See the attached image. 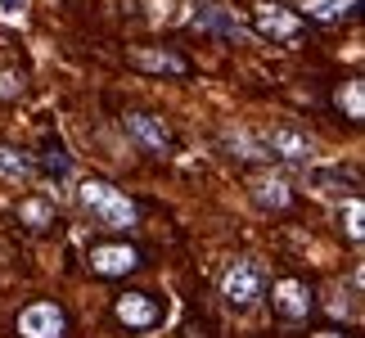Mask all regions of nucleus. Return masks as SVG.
Segmentation results:
<instances>
[{
  "label": "nucleus",
  "instance_id": "nucleus-19",
  "mask_svg": "<svg viewBox=\"0 0 365 338\" xmlns=\"http://www.w3.org/2000/svg\"><path fill=\"white\" fill-rule=\"evenodd\" d=\"M23 91V81L14 77V73H0V95H5V100H14V95Z\"/></svg>",
  "mask_w": 365,
  "mask_h": 338
},
{
  "label": "nucleus",
  "instance_id": "nucleus-6",
  "mask_svg": "<svg viewBox=\"0 0 365 338\" xmlns=\"http://www.w3.org/2000/svg\"><path fill=\"white\" fill-rule=\"evenodd\" d=\"M19 334L23 338H63V312L54 302H32L19 316Z\"/></svg>",
  "mask_w": 365,
  "mask_h": 338
},
{
  "label": "nucleus",
  "instance_id": "nucleus-2",
  "mask_svg": "<svg viewBox=\"0 0 365 338\" xmlns=\"http://www.w3.org/2000/svg\"><path fill=\"white\" fill-rule=\"evenodd\" d=\"M262 289H266V271L257 262H248V257H240L226 271V280H221V293H226L230 307H252L262 298Z\"/></svg>",
  "mask_w": 365,
  "mask_h": 338
},
{
  "label": "nucleus",
  "instance_id": "nucleus-5",
  "mask_svg": "<svg viewBox=\"0 0 365 338\" xmlns=\"http://www.w3.org/2000/svg\"><path fill=\"white\" fill-rule=\"evenodd\" d=\"M91 271L95 275H104V280H118V275H131L135 266H140V252L131 244H100V248H91Z\"/></svg>",
  "mask_w": 365,
  "mask_h": 338
},
{
  "label": "nucleus",
  "instance_id": "nucleus-15",
  "mask_svg": "<svg viewBox=\"0 0 365 338\" xmlns=\"http://www.w3.org/2000/svg\"><path fill=\"white\" fill-rule=\"evenodd\" d=\"M339 108H347L352 122L365 118V86H361V81H347V91H339Z\"/></svg>",
  "mask_w": 365,
  "mask_h": 338
},
{
  "label": "nucleus",
  "instance_id": "nucleus-10",
  "mask_svg": "<svg viewBox=\"0 0 365 338\" xmlns=\"http://www.w3.org/2000/svg\"><path fill=\"white\" fill-rule=\"evenodd\" d=\"M194 27H203V32H221V36H240L244 32V23L235 19L230 9H221V5H203L199 14H194Z\"/></svg>",
  "mask_w": 365,
  "mask_h": 338
},
{
  "label": "nucleus",
  "instance_id": "nucleus-8",
  "mask_svg": "<svg viewBox=\"0 0 365 338\" xmlns=\"http://www.w3.org/2000/svg\"><path fill=\"white\" fill-rule=\"evenodd\" d=\"M271 302H275V312L284 320H302L307 312H312V289H307L302 280H279Z\"/></svg>",
  "mask_w": 365,
  "mask_h": 338
},
{
  "label": "nucleus",
  "instance_id": "nucleus-1",
  "mask_svg": "<svg viewBox=\"0 0 365 338\" xmlns=\"http://www.w3.org/2000/svg\"><path fill=\"white\" fill-rule=\"evenodd\" d=\"M77 199H81V208H86L100 225H108V230H126V225H135V203L126 199L118 185H108V180H81Z\"/></svg>",
  "mask_w": 365,
  "mask_h": 338
},
{
  "label": "nucleus",
  "instance_id": "nucleus-4",
  "mask_svg": "<svg viewBox=\"0 0 365 338\" xmlns=\"http://www.w3.org/2000/svg\"><path fill=\"white\" fill-rule=\"evenodd\" d=\"M262 149L275 153V158L284 163H312L316 158V140L307 131H293V126H271V131H262Z\"/></svg>",
  "mask_w": 365,
  "mask_h": 338
},
{
  "label": "nucleus",
  "instance_id": "nucleus-9",
  "mask_svg": "<svg viewBox=\"0 0 365 338\" xmlns=\"http://www.w3.org/2000/svg\"><path fill=\"white\" fill-rule=\"evenodd\" d=\"M118 320L122 325H135V329H149L158 320V302L149 293H122L118 298Z\"/></svg>",
  "mask_w": 365,
  "mask_h": 338
},
{
  "label": "nucleus",
  "instance_id": "nucleus-17",
  "mask_svg": "<svg viewBox=\"0 0 365 338\" xmlns=\"http://www.w3.org/2000/svg\"><path fill=\"white\" fill-rule=\"evenodd\" d=\"M361 221H365V208L352 199V203H347V235H352V239H361V235H365V225H361Z\"/></svg>",
  "mask_w": 365,
  "mask_h": 338
},
{
  "label": "nucleus",
  "instance_id": "nucleus-13",
  "mask_svg": "<svg viewBox=\"0 0 365 338\" xmlns=\"http://www.w3.org/2000/svg\"><path fill=\"white\" fill-rule=\"evenodd\" d=\"M0 176H14V180L36 176V158H32V153L9 149V145H0Z\"/></svg>",
  "mask_w": 365,
  "mask_h": 338
},
{
  "label": "nucleus",
  "instance_id": "nucleus-12",
  "mask_svg": "<svg viewBox=\"0 0 365 338\" xmlns=\"http://www.w3.org/2000/svg\"><path fill=\"white\" fill-rule=\"evenodd\" d=\"M135 63L149 68V73H172V77H185L190 63L180 54H158V50H135Z\"/></svg>",
  "mask_w": 365,
  "mask_h": 338
},
{
  "label": "nucleus",
  "instance_id": "nucleus-7",
  "mask_svg": "<svg viewBox=\"0 0 365 338\" xmlns=\"http://www.w3.org/2000/svg\"><path fill=\"white\" fill-rule=\"evenodd\" d=\"M126 135H135L149 153H167V149H172L167 126H163L158 118H149V113H126Z\"/></svg>",
  "mask_w": 365,
  "mask_h": 338
},
{
  "label": "nucleus",
  "instance_id": "nucleus-18",
  "mask_svg": "<svg viewBox=\"0 0 365 338\" xmlns=\"http://www.w3.org/2000/svg\"><path fill=\"white\" fill-rule=\"evenodd\" d=\"M46 172H50L54 180H63V176H68V158H63L59 149H50V158H46Z\"/></svg>",
  "mask_w": 365,
  "mask_h": 338
},
{
  "label": "nucleus",
  "instance_id": "nucleus-11",
  "mask_svg": "<svg viewBox=\"0 0 365 338\" xmlns=\"http://www.w3.org/2000/svg\"><path fill=\"white\" fill-rule=\"evenodd\" d=\"M361 0H307V19H316V23H339V19H352Z\"/></svg>",
  "mask_w": 365,
  "mask_h": 338
},
{
  "label": "nucleus",
  "instance_id": "nucleus-14",
  "mask_svg": "<svg viewBox=\"0 0 365 338\" xmlns=\"http://www.w3.org/2000/svg\"><path fill=\"white\" fill-rule=\"evenodd\" d=\"M252 199H257L262 208H289V185L284 180L262 176V180H252Z\"/></svg>",
  "mask_w": 365,
  "mask_h": 338
},
{
  "label": "nucleus",
  "instance_id": "nucleus-3",
  "mask_svg": "<svg viewBox=\"0 0 365 338\" xmlns=\"http://www.w3.org/2000/svg\"><path fill=\"white\" fill-rule=\"evenodd\" d=\"M252 27H257V32L271 41H279V46H293V41L302 36V19L293 9H284V5H257L252 9Z\"/></svg>",
  "mask_w": 365,
  "mask_h": 338
},
{
  "label": "nucleus",
  "instance_id": "nucleus-16",
  "mask_svg": "<svg viewBox=\"0 0 365 338\" xmlns=\"http://www.w3.org/2000/svg\"><path fill=\"white\" fill-rule=\"evenodd\" d=\"M19 212H23V221H27V225H32V230H41V225H46V221H50V208H46V203H23V208H19Z\"/></svg>",
  "mask_w": 365,
  "mask_h": 338
}]
</instances>
